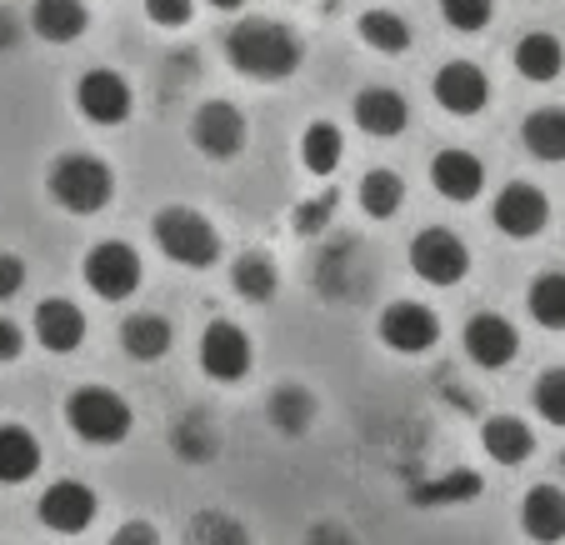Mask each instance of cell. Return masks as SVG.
<instances>
[{
    "instance_id": "41",
    "label": "cell",
    "mask_w": 565,
    "mask_h": 545,
    "mask_svg": "<svg viewBox=\"0 0 565 545\" xmlns=\"http://www.w3.org/2000/svg\"><path fill=\"white\" fill-rule=\"evenodd\" d=\"M215 11H235V6H241V0H211Z\"/></svg>"
},
{
    "instance_id": "6",
    "label": "cell",
    "mask_w": 565,
    "mask_h": 545,
    "mask_svg": "<svg viewBox=\"0 0 565 545\" xmlns=\"http://www.w3.org/2000/svg\"><path fill=\"white\" fill-rule=\"evenodd\" d=\"M86 286L96 290L100 300L136 296V286H140V256L126 246V241H100V246L86 256Z\"/></svg>"
},
{
    "instance_id": "5",
    "label": "cell",
    "mask_w": 565,
    "mask_h": 545,
    "mask_svg": "<svg viewBox=\"0 0 565 545\" xmlns=\"http://www.w3.org/2000/svg\"><path fill=\"white\" fill-rule=\"evenodd\" d=\"M411 270H416L426 286H456L470 270V250L456 231H420L411 241Z\"/></svg>"
},
{
    "instance_id": "28",
    "label": "cell",
    "mask_w": 565,
    "mask_h": 545,
    "mask_svg": "<svg viewBox=\"0 0 565 545\" xmlns=\"http://www.w3.org/2000/svg\"><path fill=\"white\" fill-rule=\"evenodd\" d=\"M480 495V475L476 471H450L440 481H420L416 485V505H466Z\"/></svg>"
},
{
    "instance_id": "11",
    "label": "cell",
    "mask_w": 565,
    "mask_h": 545,
    "mask_svg": "<svg viewBox=\"0 0 565 545\" xmlns=\"http://www.w3.org/2000/svg\"><path fill=\"white\" fill-rule=\"evenodd\" d=\"M515 351H521V335H515V325L505 321V316L480 310V316H470V321H466V355L476 365L501 371V365L515 361Z\"/></svg>"
},
{
    "instance_id": "37",
    "label": "cell",
    "mask_w": 565,
    "mask_h": 545,
    "mask_svg": "<svg viewBox=\"0 0 565 545\" xmlns=\"http://www.w3.org/2000/svg\"><path fill=\"white\" fill-rule=\"evenodd\" d=\"M110 545H160V535L150 521H126L116 535H110Z\"/></svg>"
},
{
    "instance_id": "23",
    "label": "cell",
    "mask_w": 565,
    "mask_h": 545,
    "mask_svg": "<svg viewBox=\"0 0 565 545\" xmlns=\"http://www.w3.org/2000/svg\"><path fill=\"white\" fill-rule=\"evenodd\" d=\"M341 156H345V140L331 120H316V126L306 130V140H300V161H306V171L320 175V181H331Z\"/></svg>"
},
{
    "instance_id": "1",
    "label": "cell",
    "mask_w": 565,
    "mask_h": 545,
    "mask_svg": "<svg viewBox=\"0 0 565 545\" xmlns=\"http://www.w3.org/2000/svg\"><path fill=\"white\" fill-rule=\"evenodd\" d=\"M225 61L241 75L280 81L300 65V41L280 21H235L231 35H225Z\"/></svg>"
},
{
    "instance_id": "24",
    "label": "cell",
    "mask_w": 565,
    "mask_h": 545,
    "mask_svg": "<svg viewBox=\"0 0 565 545\" xmlns=\"http://www.w3.org/2000/svg\"><path fill=\"white\" fill-rule=\"evenodd\" d=\"M120 345H126V355H136V361H160V355L171 351V325L160 321V316H150V310H140V316H130V321L120 325Z\"/></svg>"
},
{
    "instance_id": "34",
    "label": "cell",
    "mask_w": 565,
    "mask_h": 545,
    "mask_svg": "<svg viewBox=\"0 0 565 545\" xmlns=\"http://www.w3.org/2000/svg\"><path fill=\"white\" fill-rule=\"evenodd\" d=\"M491 0H440V15H446L456 31H486V21H491Z\"/></svg>"
},
{
    "instance_id": "15",
    "label": "cell",
    "mask_w": 565,
    "mask_h": 545,
    "mask_svg": "<svg viewBox=\"0 0 565 545\" xmlns=\"http://www.w3.org/2000/svg\"><path fill=\"white\" fill-rule=\"evenodd\" d=\"M35 341L55 355H71L75 345L86 341V316L75 300H41L35 306Z\"/></svg>"
},
{
    "instance_id": "22",
    "label": "cell",
    "mask_w": 565,
    "mask_h": 545,
    "mask_svg": "<svg viewBox=\"0 0 565 545\" xmlns=\"http://www.w3.org/2000/svg\"><path fill=\"white\" fill-rule=\"evenodd\" d=\"M561 65H565V51H561V41L555 35H545V31H531V35H521L515 41V71L525 75V81H555L561 75Z\"/></svg>"
},
{
    "instance_id": "19",
    "label": "cell",
    "mask_w": 565,
    "mask_h": 545,
    "mask_svg": "<svg viewBox=\"0 0 565 545\" xmlns=\"http://www.w3.org/2000/svg\"><path fill=\"white\" fill-rule=\"evenodd\" d=\"M41 471V440L25 426H0V485H21Z\"/></svg>"
},
{
    "instance_id": "7",
    "label": "cell",
    "mask_w": 565,
    "mask_h": 545,
    "mask_svg": "<svg viewBox=\"0 0 565 545\" xmlns=\"http://www.w3.org/2000/svg\"><path fill=\"white\" fill-rule=\"evenodd\" d=\"M191 140L201 156L231 161L235 150L246 146V116H241L231 100H205V106L191 116Z\"/></svg>"
},
{
    "instance_id": "8",
    "label": "cell",
    "mask_w": 565,
    "mask_h": 545,
    "mask_svg": "<svg viewBox=\"0 0 565 545\" xmlns=\"http://www.w3.org/2000/svg\"><path fill=\"white\" fill-rule=\"evenodd\" d=\"M381 341L391 345L395 355H420V351H430V345L440 341L436 310L416 306V300H395V306H385V316H381Z\"/></svg>"
},
{
    "instance_id": "21",
    "label": "cell",
    "mask_w": 565,
    "mask_h": 545,
    "mask_svg": "<svg viewBox=\"0 0 565 545\" xmlns=\"http://www.w3.org/2000/svg\"><path fill=\"white\" fill-rule=\"evenodd\" d=\"M31 21H35V35H45V41H55V45H71L75 35H86L90 15L81 0H35Z\"/></svg>"
},
{
    "instance_id": "20",
    "label": "cell",
    "mask_w": 565,
    "mask_h": 545,
    "mask_svg": "<svg viewBox=\"0 0 565 545\" xmlns=\"http://www.w3.org/2000/svg\"><path fill=\"white\" fill-rule=\"evenodd\" d=\"M480 446H486V456H491V460H501V466H521V460L535 450V436H531V426H525V420L495 416V420H486V426H480Z\"/></svg>"
},
{
    "instance_id": "12",
    "label": "cell",
    "mask_w": 565,
    "mask_h": 545,
    "mask_svg": "<svg viewBox=\"0 0 565 545\" xmlns=\"http://www.w3.org/2000/svg\"><path fill=\"white\" fill-rule=\"evenodd\" d=\"M96 521V491L81 481H55L41 495V525H51L55 535H81Z\"/></svg>"
},
{
    "instance_id": "36",
    "label": "cell",
    "mask_w": 565,
    "mask_h": 545,
    "mask_svg": "<svg viewBox=\"0 0 565 545\" xmlns=\"http://www.w3.org/2000/svg\"><path fill=\"white\" fill-rule=\"evenodd\" d=\"M146 15L160 31H181L191 21V0H146Z\"/></svg>"
},
{
    "instance_id": "31",
    "label": "cell",
    "mask_w": 565,
    "mask_h": 545,
    "mask_svg": "<svg viewBox=\"0 0 565 545\" xmlns=\"http://www.w3.org/2000/svg\"><path fill=\"white\" fill-rule=\"evenodd\" d=\"M235 290L246 300H270L276 296V266H270L266 256H246L241 266H235Z\"/></svg>"
},
{
    "instance_id": "38",
    "label": "cell",
    "mask_w": 565,
    "mask_h": 545,
    "mask_svg": "<svg viewBox=\"0 0 565 545\" xmlns=\"http://www.w3.org/2000/svg\"><path fill=\"white\" fill-rule=\"evenodd\" d=\"M25 286V266L15 256H0V300H11Z\"/></svg>"
},
{
    "instance_id": "30",
    "label": "cell",
    "mask_w": 565,
    "mask_h": 545,
    "mask_svg": "<svg viewBox=\"0 0 565 545\" xmlns=\"http://www.w3.org/2000/svg\"><path fill=\"white\" fill-rule=\"evenodd\" d=\"M310 416H316V400H310L300 385H286V391H276V396H270V420H276L280 430H290V436H296V430H306Z\"/></svg>"
},
{
    "instance_id": "4",
    "label": "cell",
    "mask_w": 565,
    "mask_h": 545,
    "mask_svg": "<svg viewBox=\"0 0 565 545\" xmlns=\"http://www.w3.org/2000/svg\"><path fill=\"white\" fill-rule=\"evenodd\" d=\"M65 420H71V430L81 440H90V446H116V440L130 436V406L116 391H106V385H81V391H71Z\"/></svg>"
},
{
    "instance_id": "27",
    "label": "cell",
    "mask_w": 565,
    "mask_h": 545,
    "mask_svg": "<svg viewBox=\"0 0 565 545\" xmlns=\"http://www.w3.org/2000/svg\"><path fill=\"white\" fill-rule=\"evenodd\" d=\"M401 201H406V181L395 171H371L361 181V205H365V215H375V221H391V215L401 211Z\"/></svg>"
},
{
    "instance_id": "26",
    "label": "cell",
    "mask_w": 565,
    "mask_h": 545,
    "mask_svg": "<svg viewBox=\"0 0 565 545\" xmlns=\"http://www.w3.org/2000/svg\"><path fill=\"white\" fill-rule=\"evenodd\" d=\"M531 316L545 325V331H565V270H545L531 286Z\"/></svg>"
},
{
    "instance_id": "29",
    "label": "cell",
    "mask_w": 565,
    "mask_h": 545,
    "mask_svg": "<svg viewBox=\"0 0 565 545\" xmlns=\"http://www.w3.org/2000/svg\"><path fill=\"white\" fill-rule=\"evenodd\" d=\"M361 41L375 45L381 55H395V51H406L411 45V25L395 11H365L361 15Z\"/></svg>"
},
{
    "instance_id": "35",
    "label": "cell",
    "mask_w": 565,
    "mask_h": 545,
    "mask_svg": "<svg viewBox=\"0 0 565 545\" xmlns=\"http://www.w3.org/2000/svg\"><path fill=\"white\" fill-rule=\"evenodd\" d=\"M175 450H181V460H211V450H215L211 426H205L201 416H191L181 430H175Z\"/></svg>"
},
{
    "instance_id": "2",
    "label": "cell",
    "mask_w": 565,
    "mask_h": 545,
    "mask_svg": "<svg viewBox=\"0 0 565 545\" xmlns=\"http://www.w3.org/2000/svg\"><path fill=\"white\" fill-rule=\"evenodd\" d=\"M156 246L166 250L175 266H191V270L215 266V256H221L215 225L205 221L201 211H191V205H166V211L156 215Z\"/></svg>"
},
{
    "instance_id": "14",
    "label": "cell",
    "mask_w": 565,
    "mask_h": 545,
    "mask_svg": "<svg viewBox=\"0 0 565 545\" xmlns=\"http://www.w3.org/2000/svg\"><path fill=\"white\" fill-rule=\"evenodd\" d=\"M436 100L450 116H476V110H486V100H491V81H486L480 65L450 61L446 71L436 75Z\"/></svg>"
},
{
    "instance_id": "40",
    "label": "cell",
    "mask_w": 565,
    "mask_h": 545,
    "mask_svg": "<svg viewBox=\"0 0 565 545\" xmlns=\"http://www.w3.org/2000/svg\"><path fill=\"white\" fill-rule=\"evenodd\" d=\"M306 545H355V541H351L345 531H335V525H331V531L320 525V531H310V541H306Z\"/></svg>"
},
{
    "instance_id": "18",
    "label": "cell",
    "mask_w": 565,
    "mask_h": 545,
    "mask_svg": "<svg viewBox=\"0 0 565 545\" xmlns=\"http://www.w3.org/2000/svg\"><path fill=\"white\" fill-rule=\"evenodd\" d=\"M521 525L535 545L565 541V491H555V485H535L521 505Z\"/></svg>"
},
{
    "instance_id": "16",
    "label": "cell",
    "mask_w": 565,
    "mask_h": 545,
    "mask_svg": "<svg viewBox=\"0 0 565 545\" xmlns=\"http://www.w3.org/2000/svg\"><path fill=\"white\" fill-rule=\"evenodd\" d=\"M430 181L446 201H476L480 185H486V165L470 156V150H440L436 161H430Z\"/></svg>"
},
{
    "instance_id": "33",
    "label": "cell",
    "mask_w": 565,
    "mask_h": 545,
    "mask_svg": "<svg viewBox=\"0 0 565 545\" xmlns=\"http://www.w3.org/2000/svg\"><path fill=\"white\" fill-rule=\"evenodd\" d=\"M535 410H541L551 426H565V371H545L535 381Z\"/></svg>"
},
{
    "instance_id": "10",
    "label": "cell",
    "mask_w": 565,
    "mask_h": 545,
    "mask_svg": "<svg viewBox=\"0 0 565 545\" xmlns=\"http://www.w3.org/2000/svg\"><path fill=\"white\" fill-rule=\"evenodd\" d=\"M491 215H495V225H501L511 241H531V236H541L545 221H551V201H545L535 185L515 181V185H505V191L495 195Z\"/></svg>"
},
{
    "instance_id": "17",
    "label": "cell",
    "mask_w": 565,
    "mask_h": 545,
    "mask_svg": "<svg viewBox=\"0 0 565 545\" xmlns=\"http://www.w3.org/2000/svg\"><path fill=\"white\" fill-rule=\"evenodd\" d=\"M406 120H411V110H406V100L395 96L391 86H371V90H361L355 96V126L365 130V136H401L406 130Z\"/></svg>"
},
{
    "instance_id": "25",
    "label": "cell",
    "mask_w": 565,
    "mask_h": 545,
    "mask_svg": "<svg viewBox=\"0 0 565 545\" xmlns=\"http://www.w3.org/2000/svg\"><path fill=\"white\" fill-rule=\"evenodd\" d=\"M521 140L535 161H565V110H535L521 126Z\"/></svg>"
},
{
    "instance_id": "32",
    "label": "cell",
    "mask_w": 565,
    "mask_h": 545,
    "mask_svg": "<svg viewBox=\"0 0 565 545\" xmlns=\"http://www.w3.org/2000/svg\"><path fill=\"white\" fill-rule=\"evenodd\" d=\"M191 545H250L246 525H235L231 515H195Z\"/></svg>"
},
{
    "instance_id": "13",
    "label": "cell",
    "mask_w": 565,
    "mask_h": 545,
    "mask_svg": "<svg viewBox=\"0 0 565 545\" xmlns=\"http://www.w3.org/2000/svg\"><path fill=\"white\" fill-rule=\"evenodd\" d=\"M75 106H81V116L86 120H96V126H120V120L130 116L126 75H116V71L81 75V86H75Z\"/></svg>"
},
{
    "instance_id": "9",
    "label": "cell",
    "mask_w": 565,
    "mask_h": 545,
    "mask_svg": "<svg viewBox=\"0 0 565 545\" xmlns=\"http://www.w3.org/2000/svg\"><path fill=\"white\" fill-rule=\"evenodd\" d=\"M201 371L211 381H241L250 371V335L231 321H211L201 331Z\"/></svg>"
},
{
    "instance_id": "39",
    "label": "cell",
    "mask_w": 565,
    "mask_h": 545,
    "mask_svg": "<svg viewBox=\"0 0 565 545\" xmlns=\"http://www.w3.org/2000/svg\"><path fill=\"white\" fill-rule=\"evenodd\" d=\"M25 351V335L15 321H0V361H15V355Z\"/></svg>"
},
{
    "instance_id": "3",
    "label": "cell",
    "mask_w": 565,
    "mask_h": 545,
    "mask_svg": "<svg viewBox=\"0 0 565 545\" xmlns=\"http://www.w3.org/2000/svg\"><path fill=\"white\" fill-rule=\"evenodd\" d=\"M116 181H110V165L86 156V150H75V156H61L51 171V195L61 211L71 215H96L100 205L110 201Z\"/></svg>"
}]
</instances>
